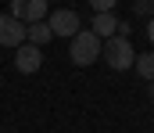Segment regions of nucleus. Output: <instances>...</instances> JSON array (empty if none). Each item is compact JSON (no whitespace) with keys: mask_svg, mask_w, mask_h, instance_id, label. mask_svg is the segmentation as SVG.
Returning <instances> with one entry per match:
<instances>
[{"mask_svg":"<svg viewBox=\"0 0 154 133\" xmlns=\"http://www.w3.org/2000/svg\"><path fill=\"white\" fill-rule=\"evenodd\" d=\"M151 101H154V83H151Z\"/></svg>","mask_w":154,"mask_h":133,"instance_id":"12","label":"nucleus"},{"mask_svg":"<svg viewBox=\"0 0 154 133\" xmlns=\"http://www.w3.org/2000/svg\"><path fill=\"white\" fill-rule=\"evenodd\" d=\"M147 40H151V47H154V18L147 22Z\"/></svg>","mask_w":154,"mask_h":133,"instance_id":"11","label":"nucleus"},{"mask_svg":"<svg viewBox=\"0 0 154 133\" xmlns=\"http://www.w3.org/2000/svg\"><path fill=\"white\" fill-rule=\"evenodd\" d=\"M133 68L140 72V79H147V83H154V54H136Z\"/></svg>","mask_w":154,"mask_h":133,"instance_id":"9","label":"nucleus"},{"mask_svg":"<svg viewBox=\"0 0 154 133\" xmlns=\"http://www.w3.org/2000/svg\"><path fill=\"white\" fill-rule=\"evenodd\" d=\"M133 14H143V18L151 14V18H154V4H151V0H136V4H133Z\"/></svg>","mask_w":154,"mask_h":133,"instance_id":"10","label":"nucleus"},{"mask_svg":"<svg viewBox=\"0 0 154 133\" xmlns=\"http://www.w3.org/2000/svg\"><path fill=\"white\" fill-rule=\"evenodd\" d=\"M90 33H93L100 43H104V40H111V36L118 33V18H115V11H111V14H93V22H90Z\"/></svg>","mask_w":154,"mask_h":133,"instance_id":"7","label":"nucleus"},{"mask_svg":"<svg viewBox=\"0 0 154 133\" xmlns=\"http://www.w3.org/2000/svg\"><path fill=\"white\" fill-rule=\"evenodd\" d=\"M25 43V25L18 22V18H11V14H0V47H18Z\"/></svg>","mask_w":154,"mask_h":133,"instance_id":"5","label":"nucleus"},{"mask_svg":"<svg viewBox=\"0 0 154 133\" xmlns=\"http://www.w3.org/2000/svg\"><path fill=\"white\" fill-rule=\"evenodd\" d=\"M100 40L90 33V29H79L75 36H72V47H68V58H72V65L79 68H86V65H93L97 58H100Z\"/></svg>","mask_w":154,"mask_h":133,"instance_id":"1","label":"nucleus"},{"mask_svg":"<svg viewBox=\"0 0 154 133\" xmlns=\"http://www.w3.org/2000/svg\"><path fill=\"white\" fill-rule=\"evenodd\" d=\"M54 36H50V29H47V22H32V25H25V43H32L43 50V43H50Z\"/></svg>","mask_w":154,"mask_h":133,"instance_id":"8","label":"nucleus"},{"mask_svg":"<svg viewBox=\"0 0 154 133\" xmlns=\"http://www.w3.org/2000/svg\"><path fill=\"white\" fill-rule=\"evenodd\" d=\"M100 58H104L115 72H125V68H133L136 50H133V43H129L125 36H111V40H104V47H100Z\"/></svg>","mask_w":154,"mask_h":133,"instance_id":"2","label":"nucleus"},{"mask_svg":"<svg viewBox=\"0 0 154 133\" xmlns=\"http://www.w3.org/2000/svg\"><path fill=\"white\" fill-rule=\"evenodd\" d=\"M151 119H154V115H151Z\"/></svg>","mask_w":154,"mask_h":133,"instance_id":"13","label":"nucleus"},{"mask_svg":"<svg viewBox=\"0 0 154 133\" xmlns=\"http://www.w3.org/2000/svg\"><path fill=\"white\" fill-rule=\"evenodd\" d=\"M47 29H50L54 40H57V36H68V40H72L82 25H79V14H75V11L61 7V11H50V14H47Z\"/></svg>","mask_w":154,"mask_h":133,"instance_id":"3","label":"nucleus"},{"mask_svg":"<svg viewBox=\"0 0 154 133\" xmlns=\"http://www.w3.org/2000/svg\"><path fill=\"white\" fill-rule=\"evenodd\" d=\"M7 14H11V18H18L22 25H32V22H47L50 7H47V0H14Z\"/></svg>","mask_w":154,"mask_h":133,"instance_id":"4","label":"nucleus"},{"mask_svg":"<svg viewBox=\"0 0 154 133\" xmlns=\"http://www.w3.org/2000/svg\"><path fill=\"white\" fill-rule=\"evenodd\" d=\"M39 65H43V50H39V47L22 43L18 50H14V68H18V72L32 76V72H39Z\"/></svg>","mask_w":154,"mask_h":133,"instance_id":"6","label":"nucleus"}]
</instances>
